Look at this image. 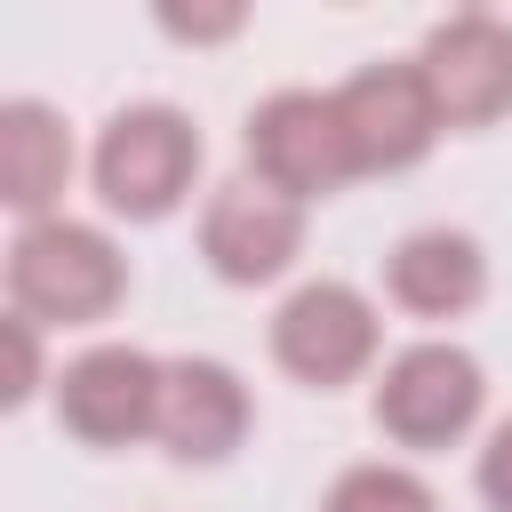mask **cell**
Returning <instances> with one entry per match:
<instances>
[{
	"label": "cell",
	"mask_w": 512,
	"mask_h": 512,
	"mask_svg": "<svg viewBox=\"0 0 512 512\" xmlns=\"http://www.w3.org/2000/svg\"><path fill=\"white\" fill-rule=\"evenodd\" d=\"M128 304V256L104 224L40 216L8 240V312L40 328H104Z\"/></svg>",
	"instance_id": "cell-1"
},
{
	"label": "cell",
	"mask_w": 512,
	"mask_h": 512,
	"mask_svg": "<svg viewBox=\"0 0 512 512\" xmlns=\"http://www.w3.org/2000/svg\"><path fill=\"white\" fill-rule=\"evenodd\" d=\"M200 152H208V144H200V128H192V112L144 96V104H120V112L96 128L88 184H96L104 216H120V224H160V216H176V208L192 200Z\"/></svg>",
	"instance_id": "cell-2"
},
{
	"label": "cell",
	"mask_w": 512,
	"mask_h": 512,
	"mask_svg": "<svg viewBox=\"0 0 512 512\" xmlns=\"http://www.w3.org/2000/svg\"><path fill=\"white\" fill-rule=\"evenodd\" d=\"M264 344H272V368H280L288 384H304V392H344V384L376 376V360H384V312H376L368 288L320 272V280H296V288L272 304Z\"/></svg>",
	"instance_id": "cell-3"
},
{
	"label": "cell",
	"mask_w": 512,
	"mask_h": 512,
	"mask_svg": "<svg viewBox=\"0 0 512 512\" xmlns=\"http://www.w3.org/2000/svg\"><path fill=\"white\" fill-rule=\"evenodd\" d=\"M368 416L392 448L408 456H440L456 440H472V424L488 416V368L448 344V336H424V344H400L376 384H368Z\"/></svg>",
	"instance_id": "cell-4"
},
{
	"label": "cell",
	"mask_w": 512,
	"mask_h": 512,
	"mask_svg": "<svg viewBox=\"0 0 512 512\" xmlns=\"http://www.w3.org/2000/svg\"><path fill=\"white\" fill-rule=\"evenodd\" d=\"M240 152H248V176L296 208L328 200L352 184V152H344V120H336V96L320 88H272L248 128H240Z\"/></svg>",
	"instance_id": "cell-5"
},
{
	"label": "cell",
	"mask_w": 512,
	"mask_h": 512,
	"mask_svg": "<svg viewBox=\"0 0 512 512\" xmlns=\"http://www.w3.org/2000/svg\"><path fill=\"white\" fill-rule=\"evenodd\" d=\"M160 376L168 360H152L144 344H88L56 368L48 400L80 448H136L160 432Z\"/></svg>",
	"instance_id": "cell-6"
},
{
	"label": "cell",
	"mask_w": 512,
	"mask_h": 512,
	"mask_svg": "<svg viewBox=\"0 0 512 512\" xmlns=\"http://www.w3.org/2000/svg\"><path fill=\"white\" fill-rule=\"evenodd\" d=\"M336 96V120H344V152H352V176H400L416 168L432 144H440V104L416 72V56H392V64H360Z\"/></svg>",
	"instance_id": "cell-7"
},
{
	"label": "cell",
	"mask_w": 512,
	"mask_h": 512,
	"mask_svg": "<svg viewBox=\"0 0 512 512\" xmlns=\"http://www.w3.org/2000/svg\"><path fill=\"white\" fill-rule=\"evenodd\" d=\"M416 72L448 128H496L512 112V16H496V8L440 16L416 48Z\"/></svg>",
	"instance_id": "cell-8"
},
{
	"label": "cell",
	"mask_w": 512,
	"mask_h": 512,
	"mask_svg": "<svg viewBox=\"0 0 512 512\" xmlns=\"http://www.w3.org/2000/svg\"><path fill=\"white\" fill-rule=\"evenodd\" d=\"M304 256V208L264 192L256 176H232L208 192L200 208V264L224 280V288H272L288 280Z\"/></svg>",
	"instance_id": "cell-9"
},
{
	"label": "cell",
	"mask_w": 512,
	"mask_h": 512,
	"mask_svg": "<svg viewBox=\"0 0 512 512\" xmlns=\"http://www.w3.org/2000/svg\"><path fill=\"white\" fill-rule=\"evenodd\" d=\"M248 432H256V400H248L240 368L216 360V352H176L168 376H160V432L152 440L176 464L208 472V464H232L248 448Z\"/></svg>",
	"instance_id": "cell-10"
},
{
	"label": "cell",
	"mask_w": 512,
	"mask_h": 512,
	"mask_svg": "<svg viewBox=\"0 0 512 512\" xmlns=\"http://www.w3.org/2000/svg\"><path fill=\"white\" fill-rule=\"evenodd\" d=\"M384 304L408 320H464L488 304V248L456 224H416L384 256Z\"/></svg>",
	"instance_id": "cell-11"
},
{
	"label": "cell",
	"mask_w": 512,
	"mask_h": 512,
	"mask_svg": "<svg viewBox=\"0 0 512 512\" xmlns=\"http://www.w3.org/2000/svg\"><path fill=\"white\" fill-rule=\"evenodd\" d=\"M64 184H72L64 112L40 96H8L0 104V200L16 208V224H40V216H64Z\"/></svg>",
	"instance_id": "cell-12"
},
{
	"label": "cell",
	"mask_w": 512,
	"mask_h": 512,
	"mask_svg": "<svg viewBox=\"0 0 512 512\" xmlns=\"http://www.w3.org/2000/svg\"><path fill=\"white\" fill-rule=\"evenodd\" d=\"M320 512H440L432 480L392 464V456H368V464H344L320 496Z\"/></svg>",
	"instance_id": "cell-13"
},
{
	"label": "cell",
	"mask_w": 512,
	"mask_h": 512,
	"mask_svg": "<svg viewBox=\"0 0 512 512\" xmlns=\"http://www.w3.org/2000/svg\"><path fill=\"white\" fill-rule=\"evenodd\" d=\"M0 336H8V384H0V400H8V408H32L40 384H56V376H48V352H40V320L8 312Z\"/></svg>",
	"instance_id": "cell-14"
},
{
	"label": "cell",
	"mask_w": 512,
	"mask_h": 512,
	"mask_svg": "<svg viewBox=\"0 0 512 512\" xmlns=\"http://www.w3.org/2000/svg\"><path fill=\"white\" fill-rule=\"evenodd\" d=\"M472 488H480V504L488 512H512V416L480 440V464H472Z\"/></svg>",
	"instance_id": "cell-15"
},
{
	"label": "cell",
	"mask_w": 512,
	"mask_h": 512,
	"mask_svg": "<svg viewBox=\"0 0 512 512\" xmlns=\"http://www.w3.org/2000/svg\"><path fill=\"white\" fill-rule=\"evenodd\" d=\"M160 32H168V40H192V48H208V40H232V32H248V8H160Z\"/></svg>",
	"instance_id": "cell-16"
}]
</instances>
